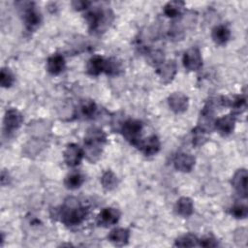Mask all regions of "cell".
I'll list each match as a JSON object with an SVG mask.
<instances>
[{
    "instance_id": "1",
    "label": "cell",
    "mask_w": 248,
    "mask_h": 248,
    "mask_svg": "<svg viewBox=\"0 0 248 248\" xmlns=\"http://www.w3.org/2000/svg\"><path fill=\"white\" fill-rule=\"evenodd\" d=\"M107 141L106 133L98 127H90L84 136V157L90 163L97 162L102 155L103 146Z\"/></svg>"
},
{
    "instance_id": "2",
    "label": "cell",
    "mask_w": 248,
    "mask_h": 248,
    "mask_svg": "<svg viewBox=\"0 0 248 248\" xmlns=\"http://www.w3.org/2000/svg\"><path fill=\"white\" fill-rule=\"evenodd\" d=\"M58 216L60 221L67 227L80 225L86 216V209L80 204L79 201L74 197H68L61 206Z\"/></svg>"
},
{
    "instance_id": "3",
    "label": "cell",
    "mask_w": 248,
    "mask_h": 248,
    "mask_svg": "<svg viewBox=\"0 0 248 248\" xmlns=\"http://www.w3.org/2000/svg\"><path fill=\"white\" fill-rule=\"evenodd\" d=\"M89 31L94 33L104 32L113 20V14L109 9L101 7L92 8L84 16Z\"/></svg>"
},
{
    "instance_id": "4",
    "label": "cell",
    "mask_w": 248,
    "mask_h": 248,
    "mask_svg": "<svg viewBox=\"0 0 248 248\" xmlns=\"http://www.w3.org/2000/svg\"><path fill=\"white\" fill-rule=\"evenodd\" d=\"M143 130V124L138 119H127L123 121L120 126L119 132L123 138L131 144L138 146L141 140V134Z\"/></svg>"
},
{
    "instance_id": "5",
    "label": "cell",
    "mask_w": 248,
    "mask_h": 248,
    "mask_svg": "<svg viewBox=\"0 0 248 248\" xmlns=\"http://www.w3.org/2000/svg\"><path fill=\"white\" fill-rule=\"evenodd\" d=\"M22 5L23 6L20 8H22V19H23L25 28L30 32L34 31L39 27L42 21L41 14L39 13V11L34 6V3L32 2H24L22 3Z\"/></svg>"
},
{
    "instance_id": "6",
    "label": "cell",
    "mask_w": 248,
    "mask_h": 248,
    "mask_svg": "<svg viewBox=\"0 0 248 248\" xmlns=\"http://www.w3.org/2000/svg\"><path fill=\"white\" fill-rule=\"evenodd\" d=\"M22 122H23V116L18 109L15 108H11L7 109L3 119L4 132L8 135L16 132L21 126Z\"/></svg>"
},
{
    "instance_id": "7",
    "label": "cell",
    "mask_w": 248,
    "mask_h": 248,
    "mask_svg": "<svg viewBox=\"0 0 248 248\" xmlns=\"http://www.w3.org/2000/svg\"><path fill=\"white\" fill-rule=\"evenodd\" d=\"M182 62L183 66L188 71L194 72L200 70L202 66V57L200 49L196 46L188 48L183 54Z\"/></svg>"
},
{
    "instance_id": "8",
    "label": "cell",
    "mask_w": 248,
    "mask_h": 248,
    "mask_svg": "<svg viewBox=\"0 0 248 248\" xmlns=\"http://www.w3.org/2000/svg\"><path fill=\"white\" fill-rule=\"evenodd\" d=\"M83 157H84L83 149L79 145L74 142L68 143L65 150L63 151L64 162L68 167H71V168H75L78 166Z\"/></svg>"
},
{
    "instance_id": "9",
    "label": "cell",
    "mask_w": 248,
    "mask_h": 248,
    "mask_svg": "<svg viewBox=\"0 0 248 248\" xmlns=\"http://www.w3.org/2000/svg\"><path fill=\"white\" fill-rule=\"evenodd\" d=\"M121 213L117 208L106 207L103 208L97 216V224L100 227L108 228L118 223Z\"/></svg>"
},
{
    "instance_id": "10",
    "label": "cell",
    "mask_w": 248,
    "mask_h": 248,
    "mask_svg": "<svg viewBox=\"0 0 248 248\" xmlns=\"http://www.w3.org/2000/svg\"><path fill=\"white\" fill-rule=\"evenodd\" d=\"M235 127V116L233 114L222 115L215 119L214 129L223 137L231 135Z\"/></svg>"
},
{
    "instance_id": "11",
    "label": "cell",
    "mask_w": 248,
    "mask_h": 248,
    "mask_svg": "<svg viewBox=\"0 0 248 248\" xmlns=\"http://www.w3.org/2000/svg\"><path fill=\"white\" fill-rule=\"evenodd\" d=\"M156 72L160 78L161 82H163L164 84H169L172 81L176 75V63L174 60H167L164 63H162L159 67H157Z\"/></svg>"
},
{
    "instance_id": "12",
    "label": "cell",
    "mask_w": 248,
    "mask_h": 248,
    "mask_svg": "<svg viewBox=\"0 0 248 248\" xmlns=\"http://www.w3.org/2000/svg\"><path fill=\"white\" fill-rule=\"evenodd\" d=\"M195 163V157L192 154L186 152L177 153L173 158L174 169L181 172H190L194 169Z\"/></svg>"
},
{
    "instance_id": "13",
    "label": "cell",
    "mask_w": 248,
    "mask_h": 248,
    "mask_svg": "<svg viewBox=\"0 0 248 248\" xmlns=\"http://www.w3.org/2000/svg\"><path fill=\"white\" fill-rule=\"evenodd\" d=\"M170 108L175 113H182L188 109L189 98L181 92H173L168 98Z\"/></svg>"
},
{
    "instance_id": "14",
    "label": "cell",
    "mask_w": 248,
    "mask_h": 248,
    "mask_svg": "<svg viewBox=\"0 0 248 248\" xmlns=\"http://www.w3.org/2000/svg\"><path fill=\"white\" fill-rule=\"evenodd\" d=\"M247 170L246 169L237 170L232 177V185L236 193L246 199L247 197Z\"/></svg>"
},
{
    "instance_id": "15",
    "label": "cell",
    "mask_w": 248,
    "mask_h": 248,
    "mask_svg": "<svg viewBox=\"0 0 248 248\" xmlns=\"http://www.w3.org/2000/svg\"><path fill=\"white\" fill-rule=\"evenodd\" d=\"M139 148L147 157L157 154L161 148V142L156 135H151L139 143Z\"/></svg>"
},
{
    "instance_id": "16",
    "label": "cell",
    "mask_w": 248,
    "mask_h": 248,
    "mask_svg": "<svg viewBox=\"0 0 248 248\" xmlns=\"http://www.w3.org/2000/svg\"><path fill=\"white\" fill-rule=\"evenodd\" d=\"M130 238V231L126 228H115L111 230L108 235V239L114 246H124Z\"/></svg>"
},
{
    "instance_id": "17",
    "label": "cell",
    "mask_w": 248,
    "mask_h": 248,
    "mask_svg": "<svg viewBox=\"0 0 248 248\" xmlns=\"http://www.w3.org/2000/svg\"><path fill=\"white\" fill-rule=\"evenodd\" d=\"M174 211L181 217H189L194 212V202L189 197L179 198L174 204Z\"/></svg>"
},
{
    "instance_id": "18",
    "label": "cell",
    "mask_w": 248,
    "mask_h": 248,
    "mask_svg": "<svg viewBox=\"0 0 248 248\" xmlns=\"http://www.w3.org/2000/svg\"><path fill=\"white\" fill-rule=\"evenodd\" d=\"M65 59L61 54L55 53L50 55L46 60V70L51 75H59L65 69Z\"/></svg>"
},
{
    "instance_id": "19",
    "label": "cell",
    "mask_w": 248,
    "mask_h": 248,
    "mask_svg": "<svg viewBox=\"0 0 248 248\" xmlns=\"http://www.w3.org/2000/svg\"><path fill=\"white\" fill-rule=\"evenodd\" d=\"M106 59L100 55L92 56L86 65V72L90 76H99L104 73Z\"/></svg>"
},
{
    "instance_id": "20",
    "label": "cell",
    "mask_w": 248,
    "mask_h": 248,
    "mask_svg": "<svg viewBox=\"0 0 248 248\" xmlns=\"http://www.w3.org/2000/svg\"><path fill=\"white\" fill-rule=\"evenodd\" d=\"M211 38L216 45L223 46L231 38V31L226 25H217L211 31Z\"/></svg>"
},
{
    "instance_id": "21",
    "label": "cell",
    "mask_w": 248,
    "mask_h": 248,
    "mask_svg": "<svg viewBox=\"0 0 248 248\" xmlns=\"http://www.w3.org/2000/svg\"><path fill=\"white\" fill-rule=\"evenodd\" d=\"M184 8L183 1H170L164 6V14L170 18H175L182 15Z\"/></svg>"
},
{
    "instance_id": "22",
    "label": "cell",
    "mask_w": 248,
    "mask_h": 248,
    "mask_svg": "<svg viewBox=\"0 0 248 248\" xmlns=\"http://www.w3.org/2000/svg\"><path fill=\"white\" fill-rule=\"evenodd\" d=\"M77 110H78V114L80 117L88 119V118H91L95 114V112L97 110V106L94 101L86 99V100H83L80 102Z\"/></svg>"
},
{
    "instance_id": "23",
    "label": "cell",
    "mask_w": 248,
    "mask_h": 248,
    "mask_svg": "<svg viewBox=\"0 0 248 248\" xmlns=\"http://www.w3.org/2000/svg\"><path fill=\"white\" fill-rule=\"evenodd\" d=\"M84 182V176L79 171L74 170L68 173L64 179V185L69 190H76L79 188Z\"/></svg>"
},
{
    "instance_id": "24",
    "label": "cell",
    "mask_w": 248,
    "mask_h": 248,
    "mask_svg": "<svg viewBox=\"0 0 248 248\" xmlns=\"http://www.w3.org/2000/svg\"><path fill=\"white\" fill-rule=\"evenodd\" d=\"M119 183L117 175L110 170H106L101 176V184L107 191H111L117 187Z\"/></svg>"
},
{
    "instance_id": "25",
    "label": "cell",
    "mask_w": 248,
    "mask_h": 248,
    "mask_svg": "<svg viewBox=\"0 0 248 248\" xmlns=\"http://www.w3.org/2000/svg\"><path fill=\"white\" fill-rule=\"evenodd\" d=\"M122 70V63L117 58L109 57L106 59L104 73H106L108 76H118Z\"/></svg>"
},
{
    "instance_id": "26",
    "label": "cell",
    "mask_w": 248,
    "mask_h": 248,
    "mask_svg": "<svg viewBox=\"0 0 248 248\" xmlns=\"http://www.w3.org/2000/svg\"><path fill=\"white\" fill-rule=\"evenodd\" d=\"M199 245V238L193 233H185L175 239L174 246L178 247H194Z\"/></svg>"
},
{
    "instance_id": "27",
    "label": "cell",
    "mask_w": 248,
    "mask_h": 248,
    "mask_svg": "<svg viewBox=\"0 0 248 248\" xmlns=\"http://www.w3.org/2000/svg\"><path fill=\"white\" fill-rule=\"evenodd\" d=\"M146 60L150 65L157 68L165 62L164 52L160 49H149L146 51Z\"/></svg>"
},
{
    "instance_id": "28",
    "label": "cell",
    "mask_w": 248,
    "mask_h": 248,
    "mask_svg": "<svg viewBox=\"0 0 248 248\" xmlns=\"http://www.w3.org/2000/svg\"><path fill=\"white\" fill-rule=\"evenodd\" d=\"M15 82V76L8 67H3L0 73V84L4 88H10Z\"/></svg>"
},
{
    "instance_id": "29",
    "label": "cell",
    "mask_w": 248,
    "mask_h": 248,
    "mask_svg": "<svg viewBox=\"0 0 248 248\" xmlns=\"http://www.w3.org/2000/svg\"><path fill=\"white\" fill-rule=\"evenodd\" d=\"M230 212L236 219H244L248 215V207L245 203H235L232 206Z\"/></svg>"
},
{
    "instance_id": "30",
    "label": "cell",
    "mask_w": 248,
    "mask_h": 248,
    "mask_svg": "<svg viewBox=\"0 0 248 248\" xmlns=\"http://www.w3.org/2000/svg\"><path fill=\"white\" fill-rule=\"evenodd\" d=\"M192 134H193V144L196 145V146H200V145H202L207 138H206V132H204L203 130H202L201 128H199L198 126L195 127L192 131Z\"/></svg>"
},
{
    "instance_id": "31",
    "label": "cell",
    "mask_w": 248,
    "mask_h": 248,
    "mask_svg": "<svg viewBox=\"0 0 248 248\" xmlns=\"http://www.w3.org/2000/svg\"><path fill=\"white\" fill-rule=\"evenodd\" d=\"M199 246L216 247L218 246V241L212 234H207L202 238H199Z\"/></svg>"
},
{
    "instance_id": "32",
    "label": "cell",
    "mask_w": 248,
    "mask_h": 248,
    "mask_svg": "<svg viewBox=\"0 0 248 248\" xmlns=\"http://www.w3.org/2000/svg\"><path fill=\"white\" fill-rule=\"evenodd\" d=\"M91 5V2L89 1H82V0H75L72 2V7L76 11H83L87 10L89 6Z\"/></svg>"
}]
</instances>
